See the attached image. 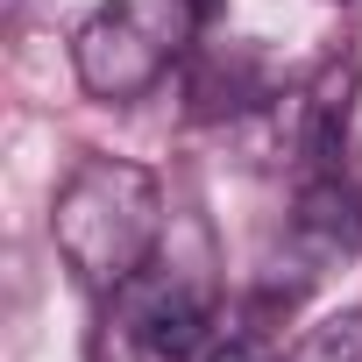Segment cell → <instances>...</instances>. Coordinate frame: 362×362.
Listing matches in <instances>:
<instances>
[{
	"instance_id": "cell-1",
	"label": "cell",
	"mask_w": 362,
	"mask_h": 362,
	"mask_svg": "<svg viewBox=\"0 0 362 362\" xmlns=\"http://www.w3.org/2000/svg\"><path fill=\"white\" fill-rule=\"evenodd\" d=\"M50 242L71 263V277L100 298H114L156 249H163V185L156 170L128 156H86L57 199H50Z\"/></svg>"
},
{
	"instance_id": "cell-2",
	"label": "cell",
	"mask_w": 362,
	"mask_h": 362,
	"mask_svg": "<svg viewBox=\"0 0 362 362\" xmlns=\"http://www.w3.org/2000/svg\"><path fill=\"white\" fill-rule=\"evenodd\" d=\"M214 313H221V284L206 235L192 242V256H177L170 242L107 298L93 362H192L214 341Z\"/></svg>"
},
{
	"instance_id": "cell-3",
	"label": "cell",
	"mask_w": 362,
	"mask_h": 362,
	"mask_svg": "<svg viewBox=\"0 0 362 362\" xmlns=\"http://www.w3.org/2000/svg\"><path fill=\"white\" fill-rule=\"evenodd\" d=\"M214 0H100L71 36L78 86L93 100H142L177 57L199 50Z\"/></svg>"
},
{
	"instance_id": "cell-4",
	"label": "cell",
	"mask_w": 362,
	"mask_h": 362,
	"mask_svg": "<svg viewBox=\"0 0 362 362\" xmlns=\"http://www.w3.org/2000/svg\"><path fill=\"white\" fill-rule=\"evenodd\" d=\"M355 86H362L355 50H334V57H320L305 71V86L284 93L277 128H284V149H291L298 177L341 170V149H348V128H355Z\"/></svg>"
},
{
	"instance_id": "cell-5",
	"label": "cell",
	"mask_w": 362,
	"mask_h": 362,
	"mask_svg": "<svg viewBox=\"0 0 362 362\" xmlns=\"http://www.w3.org/2000/svg\"><path fill=\"white\" fill-rule=\"evenodd\" d=\"M355 249H362V185L348 170L298 177V199H291V221H284V263L298 270V284H320Z\"/></svg>"
},
{
	"instance_id": "cell-6",
	"label": "cell",
	"mask_w": 362,
	"mask_h": 362,
	"mask_svg": "<svg viewBox=\"0 0 362 362\" xmlns=\"http://www.w3.org/2000/svg\"><path fill=\"white\" fill-rule=\"evenodd\" d=\"M185 93H192L199 121H235V114H256V107L284 100L277 78H270V64H263V50H249V43H206V50H192Z\"/></svg>"
},
{
	"instance_id": "cell-7",
	"label": "cell",
	"mask_w": 362,
	"mask_h": 362,
	"mask_svg": "<svg viewBox=\"0 0 362 362\" xmlns=\"http://www.w3.org/2000/svg\"><path fill=\"white\" fill-rule=\"evenodd\" d=\"M284 362H362V305L327 313L320 327H305V334L291 341V355H284Z\"/></svg>"
},
{
	"instance_id": "cell-8",
	"label": "cell",
	"mask_w": 362,
	"mask_h": 362,
	"mask_svg": "<svg viewBox=\"0 0 362 362\" xmlns=\"http://www.w3.org/2000/svg\"><path fill=\"white\" fill-rule=\"evenodd\" d=\"M206 362H270V355H263L256 341H228V348H214Z\"/></svg>"
}]
</instances>
